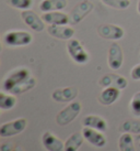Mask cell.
<instances>
[{"label":"cell","instance_id":"obj_19","mask_svg":"<svg viewBox=\"0 0 140 151\" xmlns=\"http://www.w3.org/2000/svg\"><path fill=\"white\" fill-rule=\"evenodd\" d=\"M84 137L82 132H74L65 141V151H78L82 146Z\"/></svg>","mask_w":140,"mask_h":151},{"label":"cell","instance_id":"obj_28","mask_svg":"<svg viewBox=\"0 0 140 151\" xmlns=\"http://www.w3.org/2000/svg\"><path fill=\"white\" fill-rule=\"evenodd\" d=\"M14 148L16 147L12 142H4L0 146V151H13Z\"/></svg>","mask_w":140,"mask_h":151},{"label":"cell","instance_id":"obj_30","mask_svg":"<svg viewBox=\"0 0 140 151\" xmlns=\"http://www.w3.org/2000/svg\"><path fill=\"white\" fill-rule=\"evenodd\" d=\"M137 11L140 14V0H138V4H137Z\"/></svg>","mask_w":140,"mask_h":151},{"label":"cell","instance_id":"obj_27","mask_svg":"<svg viewBox=\"0 0 140 151\" xmlns=\"http://www.w3.org/2000/svg\"><path fill=\"white\" fill-rule=\"evenodd\" d=\"M130 76L134 81H140V64L132 67V72H130Z\"/></svg>","mask_w":140,"mask_h":151},{"label":"cell","instance_id":"obj_12","mask_svg":"<svg viewBox=\"0 0 140 151\" xmlns=\"http://www.w3.org/2000/svg\"><path fill=\"white\" fill-rule=\"evenodd\" d=\"M81 132H82L83 137H84V139L87 140L88 142L91 143L94 147L103 148L106 145V137L104 136L102 131L95 130L93 128H89V127H84Z\"/></svg>","mask_w":140,"mask_h":151},{"label":"cell","instance_id":"obj_24","mask_svg":"<svg viewBox=\"0 0 140 151\" xmlns=\"http://www.w3.org/2000/svg\"><path fill=\"white\" fill-rule=\"evenodd\" d=\"M105 6L113 9L125 10L130 6V0H101Z\"/></svg>","mask_w":140,"mask_h":151},{"label":"cell","instance_id":"obj_14","mask_svg":"<svg viewBox=\"0 0 140 151\" xmlns=\"http://www.w3.org/2000/svg\"><path fill=\"white\" fill-rule=\"evenodd\" d=\"M47 32L50 37L59 40H70L74 38V29L69 25H48Z\"/></svg>","mask_w":140,"mask_h":151},{"label":"cell","instance_id":"obj_7","mask_svg":"<svg viewBox=\"0 0 140 151\" xmlns=\"http://www.w3.org/2000/svg\"><path fill=\"white\" fill-rule=\"evenodd\" d=\"M98 34L101 38L111 41H117L124 37L125 31L122 27L112 23H104L98 27Z\"/></svg>","mask_w":140,"mask_h":151},{"label":"cell","instance_id":"obj_11","mask_svg":"<svg viewBox=\"0 0 140 151\" xmlns=\"http://www.w3.org/2000/svg\"><path fill=\"white\" fill-rule=\"evenodd\" d=\"M99 85L102 87H116L118 89H125L128 85V81L119 75V74H115V73H111V74H106V75L102 76L99 81Z\"/></svg>","mask_w":140,"mask_h":151},{"label":"cell","instance_id":"obj_4","mask_svg":"<svg viewBox=\"0 0 140 151\" xmlns=\"http://www.w3.org/2000/svg\"><path fill=\"white\" fill-rule=\"evenodd\" d=\"M31 76V72L28 68L24 67H20L12 71L11 73H9L8 75L6 76V78L2 81V91L7 93H10V91L12 89L14 86H17L18 84H20L21 82H23L24 80L29 78Z\"/></svg>","mask_w":140,"mask_h":151},{"label":"cell","instance_id":"obj_29","mask_svg":"<svg viewBox=\"0 0 140 151\" xmlns=\"http://www.w3.org/2000/svg\"><path fill=\"white\" fill-rule=\"evenodd\" d=\"M13 151H24V149L21 147V146H17V147L13 149Z\"/></svg>","mask_w":140,"mask_h":151},{"label":"cell","instance_id":"obj_16","mask_svg":"<svg viewBox=\"0 0 140 151\" xmlns=\"http://www.w3.org/2000/svg\"><path fill=\"white\" fill-rule=\"evenodd\" d=\"M120 96V89L116 87H104L103 91L100 93L98 101L101 105L103 106H111Z\"/></svg>","mask_w":140,"mask_h":151},{"label":"cell","instance_id":"obj_9","mask_svg":"<svg viewBox=\"0 0 140 151\" xmlns=\"http://www.w3.org/2000/svg\"><path fill=\"white\" fill-rule=\"evenodd\" d=\"M21 18L25 24L35 32H42L45 29V22L43 18L32 10H23L21 12Z\"/></svg>","mask_w":140,"mask_h":151},{"label":"cell","instance_id":"obj_26","mask_svg":"<svg viewBox=\"0 0 140 151\" xmlns=\"http://www.w3.org/2000/svg\"><path fill=\"white\" fill-rule=\"evenodd\" d=\"M130 111L134 114V116L140 117V92H137L132 98L130 99Z\"/></svg>","mask_w":140,"mask_h":151},{"label":"cell","instance_id":"obj_23","mask_svg":"<svg viewBox=\"0 0 140 151\" xmlns=\"http://www.w3.org/2000/svg\"><path fill=\"white\" fill-rule=\"evenodd\" d=\"M120 130L123 132H128L132 134H140V120H126L120 126Z\"/></svg>","mask_w":140,"mask_h":151},{"label":"cell","instance_id":"obj_13","mask_svg":"<svg viewBox=\"0 0 140 151\" xmlns=\"http://www.w3.org/2000/svg\"><path fill=\"white\" fill-rule=\"evenodd\" d=\"M42 143L47 151H65V142L50 131H45L43 134Z\"/></svg>","mask_w":140,"mask_h":151},{"label":"cell","instance_id":"obj_8","mask_svg":"<svg viewBox=\"0 0 140 151\" xmlns=\"http://www.w3.org/2000/svg\"><path fill=\"white\" fill-rule=\"evenodd\" d=\"M107 63L111 70L118 71L123 66L124 63V53L123 50L118 43H112L108 49V55H107Z\"/></svg>","mask_w":140,"mask_h":151},{"label":"cell","instance_id":"obj_10","mask_svg":"<svg viewBox=\"0 0 140 151\" xmlns=\"http://www.w3.org/2000/svg\"><path fill=\"white\" fill-rule=\"evenodd\" d=\"M79 94V89L76 86L56 88L52 94V98L56 103H71L74 101Z\"/></svg>","mask_w":140,"mask_h":151},{"label":"cell","instance_id":"obj_1","mask_svg":"<svg viewBox=\"0 0 140 151\" xmlns=\"http://www.w3.org/2000/svg\"><path fill=\"white\" fill-rule=\"evenodd\" d=\"M32 40H33L32 34L28 31H22V30L8 31L2 37V42L4 45L11 46V47L29 45L32 42Z\"/></svg>","mask_w":140,"mask_h":151},{"label":"cell","instance_id":"obj_6","mask_svg":"<svg viewBox=\"0 0 140 151\" xmlns=\"http://www.w3.org/2000/svg\"><path fill=\"white\" fill-rule=\"evenodd\" d=\"M28 126V120L25 118H18L11 122H4L0 126V136L2 138H9L23 132Z\"/></svg>","mask_w":140,"mask_h":151},{"label":"cell","instance_id":"obj_17","mask_svg":"<svg viewBox=\"0 0 140 151\" xmlns=\"http://www.w3.org/2000/svg\"><path fill=\"white\" fill-rule=\"evenodd\" d=\"M83 127H89V128H93L99 131H106L107 130V122L103 117L98 116V115H88L83 118L82 120Z\"/></svg>","mask_w":140,"mask_h":151},{"label":"cell","instance_id":"obj_5","mask_svg":"<svg viewBox=\"0 0 140 151\" xmlns=\"http://www.w3.org/2000/svg\"><path fill=\"white\" fill-rule=\"evenodd\" d=\"M94 8V4L91 2L90 0H82L79 4H77L74 7V9L69 13L70 24H78L80 22L84 20L87 16H89L92 10Z\"/></svg>","mask_w":140,"mask_h":151},{"label":"cell","instance_id":"obj_18","mask_svg":"<svg viewBox=\"0 0 140 151\" xmlns=\"http://www.w3.org/2000/svg\"><path fill=\"white\" fill-rule=\"evenodd\" d=\"M67 0H42L38 8L42 12L50 11H62L67 7Z\"/></svg>","mask_w":140,"mask_h":151},{"label":"cell","instance_id":"obj_21","mask_svg":"<svg viewBox=\"0 0 140 151\" xmlns=\"http://www.w3.org/2000/svg\"><path fill=\"white\" fill-rule=\"evenodd\" d=\"M18 99L16 95L11 93H4V91L0 93V109L1 110H11L16 107Z\"/></svg>","mask_w":140,"mask_h":151},{"label":"cell","instance_id":"obj_3","mask_svg":"<svg viewBox=\"0 0 140 151\" xmlns=\"http://www.w3.org/2000/svg\"><path fill=\"white\" fill-rule=\"evenodd\" d=\"M67 51L70 58L78 64H87L90 60V55L84 49L82 43L77 39H70L67 42Z\"/></svg>","mask_w":140,"mask_h":151},{"label":"cell","instance_id":"obj_15","mask_svg":"<svg viewBox=\"0 0 140 151\" xmlns=\"http://www.w3.org/2000/svg\"><path fill=\"white\" fill-rule=\"evenodd\" d=\"M43 20L46 24L49 25H65L70 22L69 14L62 11H50V12L43 13Z\"/></svg>","mask_w":140,"mask_h":151},{"label":"cell","instance_id":"obj_25","mask_svg":"<svg viewBox=\"0 0 140 151\" xmlns=\"http://www.w3.org/2000/svg\"><path fill=\"white\" fill-rule=\"evenodd\" d=\"M8 4L14 9L19 10H30L33 4V0H8Z\"/></svg>","mask_w":140,"mask_h":151},{"label":"cell","instance_id":"obj_2","mask_svg":"<svg viewBox=\"0 0 140 151\" xmlns=\"http://www.w3.org/2000/svg\"><path fill=\"white\" fill-rule=\"evenodd\" d=\"M82 109V105L80 101H74L70 104L62 109L59 113L56 115V122L58 126H67L70 122H72L78 117Z\"/></svg>","mask_w":140,"mask_h":151},{"label":"cell","instance_id":"obj_22","mask_svg":"<svg viewBox=\"0 0 140 151\" xmlns=\"http://www.w3.org/2000/svg\"><path fill=\"white\" fill-rule=\"evenodd\" d=\"M118 148H119V151H136L132 134L123 132L120 134L118 139Z\"/></svg>","mask_w":140,"mask_h":151},{"label":"cell","instance_id":"obj_20","mask_svg":"<svg viewBox=\"0 0 140 151\" xmlns=\"http://www.w3.org/2000/svg\"><path fill=\"white\" fill-rule=\"evenodd\" d=\"M35 86H36V80H35V77L31 75L29 78H26L23 82H21L20 84H18L17 86H14L10 91V93L17 96V95H20V94H23V93H26L31 89H33Z\"/></svg>","mask_w":140,"mask_h":151}]
</instances>
